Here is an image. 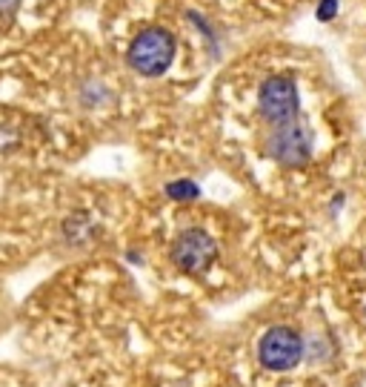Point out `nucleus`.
Listing matches in <instances>:
<instances>
[{
  "label": "nucleus",
  "mask_w": 366,
  "mask_h": 387,
  "mask_svg": "<svg viewBox=\"0 0 366 387\" xmlns=\"http://www.w3.org/2000/svg\"><path fill=\"white\" fill-rule=\"evenodd\" d=\"M269 155L286 167H300L309 161V132L298 121L274 127L269 135Z\"/></svg>",
  "instance_id": "obj_5"
},
{
  "label": "nucleus",
  "mask_w": 366,
  "mask_h": 387,
  "mask_svg": "<svg viewBox=\"0 0 366 387\" xmlns=\"http://www.w3.org/2000/svg\"><path fill=\"white\" fill-rule=\"evenodd\" d=\"M166 192H169V198H175V201H192V198H198V184H192V181H172L169 187H166Z\"/></svg>",
  "instance_id": "obj_6"
},
{
  "label": "nucleus",
  "mask_w": 366,
  "mask_h": 387,
  "mask_svg": "<svg viewBox=\"0 0 366 387\" xmlns=\"http://www.w3.org/2000/svg\"><path fill=\"white\" fill-rule=\"evenodd\" d=\"M215 255H218V247L209 238V232H203V230L180 232L175 238V244H172V261L177 264V270L192 273V276L209 270Z\"/></svg>",
  "instance_id": "obj_4"
},
{
  "label": "nucleus",
  "mask_w": 366,
  "mask_h": 387,
  "mask_svg": "<svg viewBox=\"0 0 366 387\" xmlns=\"http://www.w3.org/2000/svg\"><path fill=\"white\" fill-rule=\"evenodd\" d=\"M303 356V342L292 327H272L258 344V359L269 370H292Z\"/></svg>",
  "instance_id": "obj_3"
},
{
  "label": "nucleus",
  "mask_w": 366,
  "mask_h": 387,
  "mask_svg": "<svg viewBox=\"0 0 366 387\" xmlns=\"http://www.w3.org/2000/svg\"><path fill=\"white\" fill-rule=\"evenodd\" d=\"M126 57H129V66L140 75H149V78L163 75L175 57V38H172V32H166L161 26L143 29V32L132 41Z\"/></svg>",
  "instance_id": "obj_1"
},
{
  "label": "nucleus",
  "mask_w": 366,
  "mask_h": 387,
  "mask_svg": "<svg viewBox=\"0 0 366 387\" xmlns=\"http://www.w3.org/2000/svg\"><path fill=\"white\" fill-rule=\"evenodd\" d=\"M335 3H338V0H323L321 9H318V17H321V20H329V17L335 15Z\"/></svg>",
  "instance_id": "obj_7"
},
{
  "label": "nucleus",
  "mask_w": 366,
  "mask_h": 387,
  "mask_svg": "<svg viewBox=\"0 0 366 387\" xmlns=\"http://www.w3.org/2000/svg\"><path fill=\"white\" fill-rule=\"evenodd\" d=\"M258 104H261L263 118L274 127L298 121V89L289 78L274 75V78L263 80L261 92H258Z\"/></svg>",
  "instance_id": "obj_2"
},
{
  "label": "nucleus",
  "mask_w": 366,
  "mask_h": 387,
  "mask_svg": "<svg viewBox=\"0 0 366 387\" xmlns=\"http://www.w3.org/2000/svg\"><path fill=\"white\" fill-rule=\"evenodd\" d=\"M17 3H20V0H0V12H15L17 9Z\"/></svg>",
  "instance_id": "obj_8"
}]
</instances>
